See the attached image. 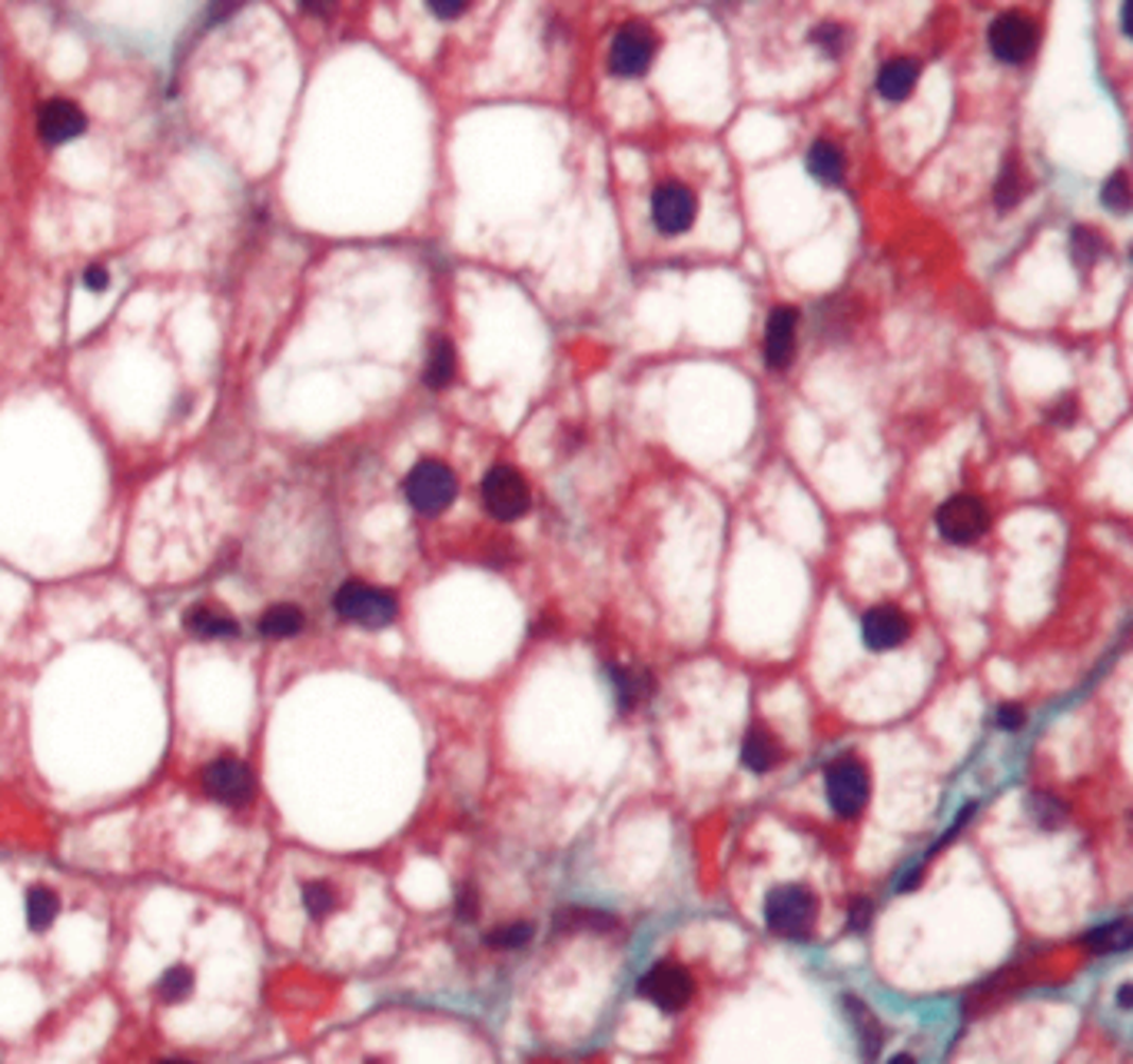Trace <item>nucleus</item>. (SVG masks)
Segmentation results:
<instances>
[{
  "mask_svg": "<svg viewBox=\"0 0 1133 1064\" xmlns=\"http://www.w3.org/2000/svg\"><path fill=\"white\" fill-rule=\"evenodd\" d=\"M639 992L662 1011H682L692 995H695V984H692V975L682 969V964H672V961H662L655 964V969L642 978Z\"/></svg>",
  "mask_w": 1133,
  "mask_h": 1064,
  "instance_id": "nucleus-11",
  "label": "nucleus"
},
{
  "mask_svg": "<svg viewBox=\"0 0 1133 1064\" xmlns=\"http://www.w3.org/2000/svg\"><path fill=\"white\" fill-rule=\"evenodd\" d=\"M333 609L339 612V618L356 623L363 629H383L399 612L393 592L376 589L369 582H343L339 592L333 596Z\"/></svg>",
  "mask_w": 1133,
  "mask_h": 1064,
  "instance_id": "nucleus-2",
  "label": "nucleus"
},
{
  "mask_svg": "<svg viewBox=\"0 0 1133 1064\" xmlns=\"http://www.w3.org/2000/svg\"><path fill=\"white\" fill-rule=\"evenodd\" d=\"M908 635H911V618L904 615L897 606H877L861 618V639H865V646L874 649V652L897 649Z\"/></svg>",
  "mask_w": 1133,
  "mask_h": 1064,
  "instance_id": "nucleus-12",
  "label": "nucleus"
},
{
  "mask_svg": "<svg viewBox=\"0 0 1133 1064\" xmlns=\"http://www.w3.org/2000/svg\"><path fill=\"white\" fill-rule=\"evenodd\" d=\"M184 626H187V632L196 635V639H233V635L240 632L237 618L226 612V609L210 606V603H199V606L187 609Z\"/></svg>",
  "mask_w": 1133,
  "mask_h": 1064,
  "instance_id": "nucleus-15",
  "label": "nucleus"
},
{
  "mask_svg": "<svg viewBox=\"0 0 1133 1064\" xmlns=\"http://www.w3.org/2000/svg\"><path fill=\"white\" fill-rule=\"evenodd\" d=\"M798 350V310L778 307L765 327V363L771 369H788Z\"/></svg>",
  "mask_w": 1133,
  "mask_h": 1064,
  "instance_id": "nucleus-13",
  "label": "nucleus"
},
{
  "mask_svg": "<svg viewBox=\"0 0 1133 1064\" xmlns=\"http://www.w3.org/2000/svg\"><path fill=\"white\" fill-rule=\"evenodd\" d=\"M815 899L798 885L774 888L765 902V922L774 935L782 938H804L815 925Z\"/></svg>",
  "mask_w": 1133,
  "mask_h": 1064,
  "instance_id": "nucleus-5",
  "label": "nucleus"
},
{
  "mask_svg": "<svg viewBox=\"0 0 1133 1064\" xmlns=\"http://www.w3.org/2000/svg\"><path fill=\"white\" fill-rule=\"evenodd\" d=\"M190 992H193V972L184 969V964H176V969L163 972V978L157 981V995H160L163 1001H170V1005L184 1001Z\"/></svg>",
  "mask_w": 1133,
  "mask_h": 1064,
  "instance_id": "nucleus-29",
  "label": "nucleus"
},
{
  "mask_svg": "<svg viewBox=\"0 0 1133 1064\" xmlns=\"http://www.w3.org/2000/svg\"><path fill=\"white\" fill-rule=\"evenodd\" d=\"M430 11L442 20H452V17H463L469 11V4H430Z\"/></svg>",
  "mask_w": 1133,
  "mask_h": 1064,
  "instance_id": "nucleus-37",
  "label": "nucleus"
},
{
  "mask_svg": "<svg viewBox=\"0 0 1133 1064\" xmlns=\"http://www.w3.org/2000/svg\"><path fill=\"white\" fill-rule=\"evenodd\" d=\"M37 130L50 146H60V143L77 140L87 130V117L73 101H50L40 107Z\"/></svg>",
  "mask_w": 1133,
  "mask_h": 1064,
  "instance_id": "nucleus-14",
  "label": "nucleus"
},
{
  "mask_svg": "<svg viewBox=\"0 0 1133 1064\" xmlns=\"http://www.w3.org/2000/svg\"><path fill=\"white\" fill-rule=\"evenodd\" d=\"M452 377H456V350H452L449 339L439 336L430 346V356H425L422 380L430 389H446L452 383Z\"/></svg>",
  "mask_w": 1133,
  "mask_h": 1064,
  "instance_id": "nucleus-21",
  "label": "nucleus"
},
{
  "mask_svg": "<svg viewBox=\"0 0 1133 1064\" xmlns=\"http://www.w3.org/2000/svg\"><path fill=\"white\" fill-rule=\"evenodd\" d=\"M1130 942H1133V928H1130V922H1111V925H1103V928H1097V931H1091V938H1087V945L1094 948V952H1123V948H1130Z\"/></svg>",
  "mask_w": 1133,
  "mask_h": 1064,
  "instance_id": "nucleus-28",
  "label": "nucleus"
},
{
  "mask_svg": "<svg viewBox=\"0 0 1133 1064\" xmlns=\"http://www.w3.org/2000/svg\"><path fill=\"white\" fill-rule=\"evenodd\" d=\"M1100 200H1103L1106 210H1114V213H1120V216L1130 210V180H1127L1123 170H1117L1111 180H1103Z\"/></svg>",
  "mask_w": 1133,
  "mask_h": 1064,
  "instance_id": "nucleus-30",
  "label": "nucleus"
},
{
  "mask_svg": "<svg viewBox=\"0 0 1133 1064\" xmlns=\"http://www.w3.org/2000/svg\"><path fill=\"white\" fill-rule=\"evenodd\" d=\"M778 758H782V749H778V742H774V735H771L768 729H751V732L745 735V746H742L745 769H751V772L762 775V772H771V769H774Z\"/></svg>",
  "mask_w": 1133,
  "mask_h": 1064,
  "instance_id": "nucleus-19",
  "label": "nucleus"
},
{
  "mask_svg": "<svg viewBox=\"0 0 1133 1064\" xmlns=\"http://www.w3.org/2000/svg\"><path fill=\"white\" fill-rule=\"evenodd\" d=\"M1024 719H1027V712L1017 705V702H1007V705H1000L997 709V726L1004 729V732H1017L1021 726H1024Z\"/></svg>",
  "mask_w": 1133,
  "mask_h": 1064,
  "instance_id": "nucleus-33",
  "label": "nucleus"
},
{
  "mask_svg": "<svg viewBox=\"0 0 1133 1064\" xmlns=\"http://www.w3.org/2000/svg\"><path fill=\"white\" fill-rule=\"evenodd\" d=\"M612 679H615V696H618L622 712H632V709L648 696V676H645V673H635V669H612Z\"/></svg>",
  "mask_w": 1133,
  "mask_h": 1064,
  "instance_id": "nucleus-23",
  "label": "nucleus"
},
{
  "mask_svg": "<svg viewBox=\"0 0 1133 1064\" xmlns=\"http://www.w3.org/2000/svg\"><path fill=\"white\" fill-rule=\"evenodd\" d=\"M369 1064H380V1061H369Z\"/></svg>",
  "mask_w": 1133,
  "mask_h": 1064,
  "instance_id": "nucleus-43",
  "label": "nucleus"
},
{
  "mask_svg": "<svg viewBox=\"0 0 1133 1064\" xmlns=\"http://www.w3.org/2000/svg\"><path fill=\"white\" fill-rule=\"evenodd\" d=\"M57 908H60V902L50 888H31L28 892V925L34 931H47L57 919Z\"/></svg>",
  "mask_w": 1133,
  "mask_h": 1064,
  "instance_id": "nucleus-25",
  "label": "nucleus"
},
{
  "mask_svg": "<svg viewBox=\"0 0 1133 1064\" xmlns=\"http://www.w3.org/2000/svg\"><path fill=\"white\" fill-rule=\"evenodd\" d=\"M303 626H307V615H303V609L293 606V603L269 606L260 615V623H257L260 635H266V639H293V635L303 632Z\"/></svg>",
  "mask_w": 1133,
  "mask_h": 1064,
  "instance_id": "nucleus-18",
  "label": "nucleus"
},
{
  "mask_svg": "<svg viewBox=\"0 0 1133 1064\" xmlns=\"http://www.w3.org/2000/svg\"><path fill=\"white\" fill-rule=\"evenodd\" d=\"M1030 812H1034V819H1038L1044 828H1061L1064 819H1067V808L1057 802L1053 796H1038L1034 802H1030Z\"/></svg>",
  "mask_w": 1133,
  "mask_h": 1064,
  "instance_id": "nucleus-31",
  "label": "nucleus"
},
{
  "mask_svg": "<svg viewBox=\"0 0 1133 1064\" xmlns=\"http://www.w3.org/2000/svg\"><path fill=\"white\" fill-rule=\"evenodd\" d=\"M1027 190H1030V187H1027V177H1024L1021 163H1017V160H1007L1004 170H1000V177H997V187H994V204H997V210H1000V213L1014 210V207L1024 200Z\"/></svg>",
  "mask_w": 1133,
  "mask_h": 1064,
  "instance_id": "nucleus-22",
  "label": "nucleus"
},
{
  "mask_svg": "<svg viewBox=\"0 0 1133 1064\" xmlns=\"http://www.w3.org/2000/svg\"><path fill=\"white\" fill-rule=\"evenodd\" d=\"M698 216V196L685 184H662L651 193V224L665 237L685 233Z\"/></svg>",
  "mask_w": 1133,
  "mask_h": 1064,
  "instance_id": "nucleus-10",
  "label": "nucleus"
},
{
  "mask_svg": "<svg viewBox=\"0 0 1133 1064\" xmlns=\"http://www.w3.org/2000/svg\"><path fill=\"white\" fill-rule=\"evenodd\" d=\"M1038 20L1027 17L1021 11H1007L1000 17L991 20V31H988V43L991 51L1000 64H1027L1030 54L1038 51Z\"/></svg>",
  "mask_w": 1133,
  "mask_h": 1064,
  "instance_id": "nucleus-4",
  "label": "nucleus"
},
{
  "mask_svg": "<svg viewBox=\"0 0 1133 1064\" xmlns=\"http://www.w3.org/2000/svg\"><path fill=\"white\" fill-rule=\"evenodd\" d=\"M483 506L499 523H512V519L525 516L533 506V492L519 469L512 466H492L483 476Z\"/></svg>",
  "mask_w": 1133,
  "mask_h": 1064,
  "instance_id": "nucleus-3",
  "label": "nucleus"
},
{
  "mask_svg": "<svg viewBox=\"0 0 1133 1064\" xmlns=\"http://www.w3.org/2000/svg\"><path fill=\"white\" fill-rule=\"evenodd\" d=\"M1130 998H1133V988L1123 984V988H1120V1008H1130Z\"/></svg>",
  "mask_w": 1133,
  "mask_h": 1064,
  "instance_id": "nucleus-40",
  "label": "nucleus"
},
{
  "mask_svg": "<svg viewBox=\"0 0 1133 1064\" xmlns=\"http://www.w3.org/2000/svg\"><path fill=\"white\" fill-rule=\"evenodd\" d=\"M812 43L818 47L824 57H844L848 47H851V31L838 20H824L812 31Z\"/></svg>",
  "mask_w": 1133,
  "mask_h": 1064,
  "instance_id": "nucleus-24",
  "label": "nucleus"
},
{
  "mask_svg": "<svg viewBox=\"0 0 1133 1064\" xmlns=\"http://www.w3.org/2000/svg\"><path fill=\"white\" fill-rule=\"evenodd\" d=\"M824 788H827V802H831V808H835V815L854 819V815H858V812L868 805L871 779H868V769H865L861 762L838 758V762L827 769Z\"/></svg>",
  "mask_w": 1133,
  "mask_h": 1064,
  "instance_id": "nucleus-7",
  "label": "nucleus"
},
{
  "mask_svg": "<svg viewBox=\"0 0 1133 1064\" xmlns=\"http://www.w3.org/2000/svg\"><path fill=\"white\" fill-rule=\"evenodd\" d=\"M914 87H918V64L911 57H894L877 73V93L891 104L908 101Z\"/></svg>",
  "mask_w": 1133,
  "mask_h": 1064,
  "instance_id": "nucleus-16",
  "label": "nucleus"
},
{
  "mask_svg": "<svg viewBox=\"0 0 1133 1064\" xmlns=\"http://www.w3.org/2000/svg\"><path fill=\"white\" fill-rule=\"evenodd\" d=\"M303 908H307L310 919H316V922L326 919V914H333L336 911V888L330 882H323V878L307 882L303 885Z\"/></svg>",
  "mask_w": 1133,
  "mask_h": 1064,
  "instance_id": "nucleus-26",
  "label": "nucleus"
},
{
  "mask_svg": "<svg viewBox=\"0 0 1133 1064\" xmlns=\"http://www.w3.org/2000/svg\"><path fill=\"white\" fill-rule=\"evenodd\" d=\"M1074 419H1077V403H1074V396H1064V400L1050 409V423H1057V426H1070Z\"/></svg>",
  "mask_w": 1133,
  "mask_h": 1064,
  "instance_id": "nucleus-34",
  "label": "nucleus"
},
{
  "mask_svg": "<svg viewBox=\"0 0 1133 1064\" xmlns=\"http://www.w3.org/2000/svg\"><path fill=\"white\" fill-rule=\"evenodd\" d=\"M204 788H207V796L216 799L220 805L240 808V805H246L249 799H254L257 782H254V772H249L246 762H240L233 755H220L204 769Z\"/></svg>",
  "mask_w": 1133,
  "mask_h": 1064,
  "instance_id": "nucleus-9",
  "label": "nucleus"
},
{
  "mask_svg": "<svg viewBox=\"0 0 1133 1064\" xmlns=\"http://www.w3.org/2000/svg\"><path fill=\"white\" fill-rule=\"evenodd\" d=\"M804 163H808L812 177L821 180L824 187L841 184V180H844V170H848L841 146L831 143V140H815V143L808 146V157H804Z\"/></svg>",
  "mask_w": 1133,
  "mask_h": 1064,
  "instance_id": "nucleus-17",
  "label": "nucleus"
},
{
  "mask_svg": "<svg viewBox=\"0 0 1133 1064\" xmlns=\"http://www.w3.org/2000/svg\"><path fill=\"white\" fill-rule=\"evenodd\" d=\"M459 492V479L456 473L439 463V459H422L409 469L406 476V500L416 512L422 516H439L452 506Z\"/></svg>",
  "mask_w": 1133,
  "mask_h": 1064,
  "instance_id": "nucleus-1",
  "label": "nucleus"
},
{
  "mask_svg": "<svg viewBox=\"0 0 1133 1064\" xmlns=\"http://www.w3.org/2000/svg\"><path fill=\"white\" fill-rule=\"evenodd\" d=\"M459 914H463V919H472V914H475V892H472V888H466V892L459 895Z\"/></svg>",
  "mask_w": 1133,
  "mask_h": 1064,
  "instance_id": "nucleus-38",
  "label": "nucleus"
},
{
  "mask_svg": "<svg viewBox=\"0 0 1133 1064\" xmlns=\"http://www.w3.org/2000/svg\"><path fill=\"white\" fill-rule=\"evenodd\" d=\"M871 922V902L868 899H858L851 905V928H865Z\"/></svg>",
  "mask_w": 1133,
  "mask_h": 1064,
  "instance_id": "nucleus-36",
  "label": "nucleus"
},
{
  "mask_svg": "<svg viewBox=\"0 0 1133 1064\" xmlns=\"http://www.w3.org/2000/svg\"><path fill=\"white\" fill-rule=\"evenodd\" d=\"M1130 17H1133V7L1123 4V7H1120V31H1123V34H1130Z\"/></svg>",
  "mask_w": 1133,
  "mask_h": 1064,
  "instance_id": "nucleus-39",
  "label": "nucleus"
},
{
  "mask_svg": "<svg viewBox=\"0 0 1133 1064\" xmlns=\"http://www.w3.org/2000/svg\"><path fill=\"white\" fill-rule=\"evenodd\" d=\"M991 526V512L971 492H958L938 509V533L954 546H971Z\"/></svg>",
  "mask_w": 1133,
  "mask_h": 1064,
  "instance_id": "nucleus-6",
  "label": "nucleus"
},
{
  "mask_svg": "<svg viewBox=\"0 0 1133 1064\" xmlns=\"http://www.w3.org/2000/svg\"><path fill=\"white\" fill-rule=\"evenodd\" d=\"M888 1064H914V1058H911V1054H894Z\"/></svg>",
  "mask_w": 1133,
  "mask_h": 1064,
  "instance_id": "nucleus-41",
  "label": "nucleus"
},
{
  "mask_svg": "<svg viewBox=\"0 0 1133 1064\" xmlns=\"http://www.w3.org/2000/svg\"><path fill=\"white\" fill-rule=\"evenodd\" d=\"M844 1011L848 1018L854 1025V1034H858V1045H861V1054L871 1061L877 1051H881V1042H885V1034H881V1025L874 1018V1011L868 1005H861L858 998H844Z\"/></svg>",
  "mask_w": 1133,
  "mask_h": 1064,
  "instance_id": "nucleus-20",
  "label": "nucleus"
},
{
  "mask_svg": "<svg viewBox=\"0 0 1133 1064\" xmlns=\"http://www.w3.org/2000/svg\"><path fill=\"white\" fill-rule=\"evenodd\" d=\"M160 1064H190V1061H160Z\"/></svg>",
  "mask_w": 1133,
  "mask_h": 1064,
  "instance_id": "nucleus-42",
  "label": "nucleus"
},
{
  "mask_svg": "<svg viewBox=\"0 0 1133 1064\" xmlns=\"http://www.w3.org/2000/svg\"><path fill=\"white\" fill-rule=\"evenodd\" d=\"M655 51H659V37H655L645 23H625L612 40L609 67L615 77H625V81L642 77L655 60Z\"/></svg>",
  "mask_w": 1133,
  "mask_h": 1064,
  "instance_id": "nucleus-8",
  "label": "nucleus"
},
{
  "mask_svg": "<svg viewBox=\"0 0 1133 1064\" xmlns=\"http://www.w3.org/2000/svg\"><path fill=\"white\" fill-rule=\"evenodd\" d=\"M84 286H87L90 293H104V290L110 286V274H107L104 266H90L87 274H84Z\"/></svg>",
  "mask_w": 1133,
  "mask_h": 1064,
  "instance_id": "nucleus-35",
  "label": "nucleus"
},
{
  "mask_svg": "<svg viewBox=\"0 0 1133 1064\" xmlns=\"http://www.w3.org/2000/svg\"><path fill=\"white\" fill-rule=\"evenodd\" d=\"M528 938H533V925L516 922V925H506V928L492 931V935H489V945H495V948H522Z\"/></svg>",
  "mask_w": 1133,
  "mask_h": 1064,
  "instance_id": "nucleus-32",
  "label": "nucleus"
},
{
  "mask_svg": "<svg viewBox=\"0 0 1133 1064\" xmlns=\"http://www.w3.org/2000/svg\"><path fill=\"white\" fill-rule=\"evenodd\" d=\"M1070 257H1074V263L1077 266H1094L1100 257H1103V240H1100V233L1097 230H1091V227H1074L1070 230Z\"/></svg>",
  "mask_w": 1133,
  "mask_h": 1064,
  "instance_id": "nucleus-27",
  "label": "nucleus"
}]
</instances>
